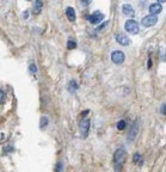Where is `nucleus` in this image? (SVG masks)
<instances>
[{
  "label": "nucleus",
  "mask_w": 166,
  "mask_h": 172,
  "mask_svg": "<svg viewBox=\"0 0 166 172\" xmlns=\"http://www.w3.org/2000/svg\"><path fill=\"white\" fill-rule=\"evenodd\" d=\"M66 16H67V18H68L70 22H75V19H77L75 11H74V9L71 7V6H68V7L66 9Z\"/></svg>",
  "instance_id": "nucleus-11"
},
{
  "label": "nucleus",
  "mask_w": 166,
  "mask_h": 172,
  "mask_svg": "<svg viewBox=\"0 0 166 172\" xmlns=\"http://www.w3.org/2000/svg\"><path fill=\"white\" fill-rule=\"evenodd\" d=\"M68 90H70V92H74V91H77V90H78V84H77V81H75V80H71V81H70Z\"/></svg>",
  "instance_id": "nucleus-13"
},
{
  "label": "nucleus",
  "mask_w": 166,
  "mask_h": 172,
  "mask_svg": "<svg viewBox=\"0 0 166 172\" xmlns=\"http://www.w3.org/2000/svg\"><path fill=\"white\" fill-rule=\"evenodd\" d=\"M42 7H43L42 0H35L34 7H32V13H34V14H40L41 11H42Z\"/></svg>",
  "instance_id": "nucleus-12"
},
{
  "label": "nucleus",
  "mask_w": 166,
  "mask_h": 172,
  "mask_svg": "<svg viewBox=\"0 0 166 172\" xmlns=\"http://www.w3.org/2000/svg\"><path fill=\"white\" fill-rule=\"evenodd\" d=\"M29 71H30V73L31 74H35L37 72V67H36L35 63H31L30 65V67H29Z\"/></svg>",
  "instance_id": "nucleus-19"
},
{
  "label": "nucleus",
  "mask_w": 166,
  "mask_h": 172,
  "mask_svg": "<svg viewBox=\"0 0 166 172\" xmlns=\"http://www.w3.org/2000/svg\"><path fill=\"white\" fill-rule=\"evenodd\" d=\"M28 16H29V14H28V12H24V17H25V18H28Z\"/></svg>",
  "instance_id": "nucleus-24"
},
{
  "label": "nucleus",
  "mask_w": 166,
  "mask_h": 172,
  "mask_svg": "<svg viewBox=\"0 0 166 172\" xmlns=\"http://www.w3.org/2000/svg\"><path fill=\"white\" fill-rule=\"evenodd\" d=\"M133 160H134V163H138V164H140V165H141V155H140L139 153H135V154H134Z\"/></svg>",
  "instance_id": "nucleus-17"
},
{
  "label": "nucleus",
  "mask_w": 166,
  "mask_h": 172,
  "mask_svg": "<svg viewBox=\"0 0 166 172\" xmlns=\"http://www.w3.org/2000/svg\"><path fill=\"white\" fill-rule=\"evenodd\" d=\"M62 170H63V164H62V161H59V163L56 164L55 172H62Z\"/></svg>",
  "instance_id": "nucleus-18"
},
{
  "label": "nucleus",
  "mask_w": 166,
  "mask_h": 172,
  "mask_svg": "<svg viewBox=\"0 0 166 172\" xmlns=\"http://www.w3.org/2000/svg\"><path fill=\"white\" fill-rule=\"evenodd\" d=\"M122 12L124 13L126 16H128V17H134V16H135V11H134L133 6H131V5H128V4H124V5L122 6Z\"/></svg>",
  "instance_id": "nucleus-10"
},
{
  "label": "nucleus",
  "mask_w": 166,
  "mask_h": 172,
  "mask_svg": "<svg viewBox=\"0 0 166 172\" xmlns=\"http://www.w3.org/2000/svg\"><path fill=\"white\" fill-rule=\"evenodd\" d=\"M161 11H163V6L160 5V2H155V4H152L149 6V14L157 16L158 13H160Z\"/></svg>",
  "instance_id": "nucleus-9"
},
{
  "label": "nucleus",
  "mask_w": 166,
  "mask_h": 172,
  "mask_svg": "<svg viewBox=\"0 0 166 172\" xmlns=\"http://www.w3.org/2000/svg\"><path fill=\"white\" fill-rule=\"evenodd\" d=\"M126 128V121H123V120H121L117 122V129L119 130H123Z\"/></svg>",
  "instance_id": "nucleus-16"
},
{
  "label": "nucleus",
  "mask_w": 166,
  "mask_h": 172,
  "mask_svg": "<svg viewBox=\"0 0 166 172\" xmlns=\"http://www.w3.org/2000/svg\"><path fill=\"white\" fill-rule=\"evenodd\" d=\"M4 96H5V95H4V92H2V91H0V103L2 102V99H4Z\"/></svg>",
  "instance_id": "nucleus-22"
},
{
  "label": "nucleus",
  "mask_w": 166,
  "mask_h": 172,
  "mask_svg": "<svg viewBox=\"0 0 166 172\" xmlns=\"http://www.w3.org/2000/svg\"><path fill=\"white\" fill-rule=\"evenodd\" d=\"M75 47H77V42H75L74 39L70 38V39H68V42H67V49L72 50V49H74Z\"/></svg>",
  "instance_id": "nucleus-15"
},
{
  "label": "nucleus",
  "mask_w": 166,
  "mask_h": 172,
  "mask_svg": "<svg viewBox=\"0 0 166 172\" xmlns=\"http://www.w3.org/2000/svg\"><path fill=\"white\" fill-rule=\"evenodd\" d=\"M151 67H152V60H151V58L148 59V69H151Z\"/></svg>",
  "instance_id": "nucleus-23"
},
{
  "label": "nucleus",
  "mask_w": 166,
  "mask_h": 172,
  "mask_svg": "<svg viewBox=\"0 0 166 172\" xmlns=\"http://www.w3.org/2000/svg\"><path fill=\"white\" fill-rule=\"evenodd\" d=\"M116 42H117L119 44H121V46H128V44L130 43V39L128 38L127 35L119 32V34L116 35Z\"/></svg>",
  "instance_id": "nucleus-8"
},
{
  "label": "nucleus",
  "mask_w": 166,
  "mask_h": 172,
  "mask_svg": "<svg viewBox=\"0 0 166 172\" xmlns=\"http://www.w3.org/2000/svg\"><path fill=\"white\" fill-rule=\"evenodd\" d=\"M124 29H126L127 32H129V34H131V35H136V34L139 32V30H140L138 22H135L134 19L127 21L126 24H124Z\"/></svg>",
  "instance_id": "nucleus-2"
},
{
  "label": "nucleus",
  "mask_w": 166,
  "mask_h": 172,
  "mask_svg": "<svg viewBox=\"0 0 166 172\" xmlns=\"http://www.w3.org/2000/svg\"><path fill=\"white\" fill-rule=\"evenodd\" d=\"M158 23V17L154 14H148L146 17H143V19L141 21V24L146 28H149V26H153Z\"/></svg>",
  "instance_id": "nucleus-4"
},
{
  "label": "nucleus",
  "mask_w": 166,
  "mask_h": 172,
  "mask_svg": "<svg viewBox=\"0 0 166 172\" xmlns=\"http://www.w3.org/2000/svg\"><path fill=\"white\" fill-rule=\"evenodd\" d=\"M48 122H49L48 117L42 116V117H41V122H40V128H41V129H44V127H47L48 125Z\"/></svg>",
  "instance_id": "nucleus-14"
},
{
  "label": "nucleus",
  "mask_w": 166,
  "mask_h": 172,
  "mask_svg": "<svg viewBox=\"0 0 166 172\" xmlns=\"http://www.w3.org/2000/svg\"><path fill=\"white\" fill-rule=\"evenodd\" d=\"M26 1H30V0H26Z\"/></svg>",
  "instance_id": "nucleus-26"
},
{
  "label": "nucleus",
  "mask_w": 166,
  "mask_h": 172,
  "mask_svg": "<svg viewBox=\"0 0 166 172\" xmlns=\"http://www.w3.org/2000/svg\"><path fill=\"white\" fill-rule=\"evenodd\" d=\"M165 108H166V105L163 104V105H161V114H163V115H165Z\"/></svg>",
  "instance_id": "nucleus-21"
},
{
  "label": "nucleus",
  "mask_w": 166,
  "mask_h": 172,
  "mask_svg": "<svg viewBox=\"0 0 166 172\" xmlns=\"http://www.w3.org/2000/svg\"><path fill=\"white\" fill-rule=\"evenodd\" d=\"M166 0H158V2H165Z\"/></svg>",
  "instance_id": "nucleus-25"
},
{
  "label": "nucleus",
  "mask_w": 166,
  "mask_h": 172,
  "mask_svg": "<svg viewBox=\"0 0 166 172\" xmlns=\"http://www.w3.org/2000/svg\"><path fill=\"white\" fill-rule=\"evenodd\" d=\"M111 60H112L114 63H116V65H121V63H123L124 60H126V55L121 50H115V51L111 53Z\"/></svg>",
  "instance_id": "nucleus-3"
},
{
  "label": "nucleus",
  "mask_w": 166,
  "mask_h": 172,
  "mask_svg": "<svg viewBox=\"0 0 166 172\" xmlns=\"http://www.w3.org/2000/svg\"><path fill=\"white\" fill-rule=\"evenodd\" d=\"M79 128H80V132H81L83 136L86 137V136H87V133H89V129H90V120H87V118L83 120V121L80 122Z\"/></svg>",
  "instance_id": "nucleus-7"
},
{
  "label": "nucleus",
  "mask_w": 166,
  "mask_h": 172,
  "mask_svg": "<svg viewBox=\"0 0 166 172\" xmlns=\"http://www.w3.org/2000/svg\"><path fill=\"white\" fill-rule=\"evenodd\" d=\"M91 1H92V0H80V4L84 5V6H87V5L91 4Z\"/></svg>",
  "instance_id": "nucleus-20"
},
{
  "label": "nucleus",
  "mask_w": 166,
  "mask_h": 172,
  "mask_svg": "<svg viewBox=\"0 0 166 172\" xmlns=\"http://www.w3.org/2000/svg\"><path fill=\"white\" fill-rule=\"evenodd\" d=\"M127 158V152L124 148H117L114 153V169L116 172H122L124 161Z\"/></svg>",
  "instance_id": "nucleus-1"
},
{
  "label": "nucleus",
  "mask_w": 166,
  "mask_h": 172,
  "mask_svg": "<svg viewBox=\"0 0 166 172\" xmlns=\"http://www.w3.org/2000/svg\"><path fill=\"white\" fill-rule=\"evenodd\" d=\"M87 18H89V22L91 24H98V23H100L104 19V14L100 11H95L92 14H90Z\"/></svg>",
  "instance_id": "nucleus-5"
},
{
  "label": "nucleus",
  "mask_w": 166,
  "mask_h": 172,
  "mask_svg": "<svg viewBox=\"0 0 166 172\" xmlns=\"http://www.w3.org/2000/svg\"><path fill=\"white\" fill-rule=\"evenodd\" d=\"M138 134H139V120H136L135 122L133 123L130 132H129V134H128V141H129V142H133V141L136 139Z\"/></svg>",
  "instance_id": "nucleus-6"
}]
</instances>
